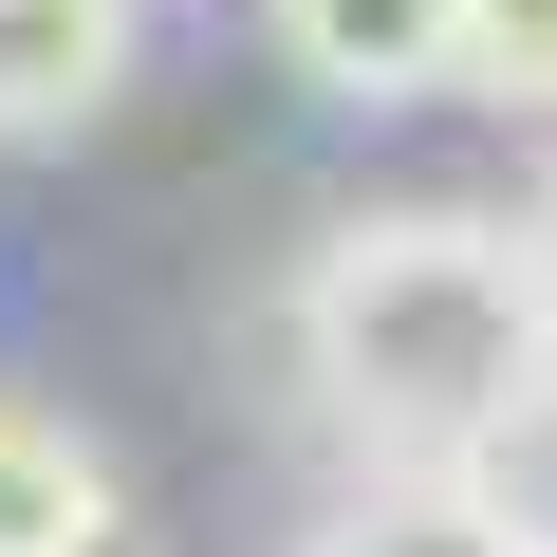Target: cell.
<instances>
[{
  "mask_svg": "<svg viewBox=\"0 0 557 557\" xmlns=\"http://www.w3.org/2000/svg\"><path fill=\"white\" fill-rule=\"evenodd\" d=\"M298 372L335 409L354 465H483L539 372H557V298H539V260L520 223H465V205H372L298 260Z\"/></svg>",
  "mask_w": 557,
  "mask_h": 557,
  "instance_id": "cell-1",
  "label": "cell"
},
{
  "mask_svg": "<svg viewBox=\"0 0 557 557\" xmlns=\"http://www.w3.org/2000/svg\"><path fill=\"white\" fill-rule=\"evenodd\" d=\"M317 557H557V539H539V502L502 465H354Z\"/></svg>",
  "mask_w": 557,
  "mask_h": 557,
  "instance_id": "cell-2",
  "label": "cell"
},
{
  "mask_svg": "<svg viewBox=\"0 0 557 557\" xmlns=\"http://www.w3.org/2000/svg\"><path fill=\"white\" fill-rule=\"evenodd\" d=\"M278 57H298L335 112H409V94H465V0H260Z\"/></svg>",
  "mask_w": 557,
  "mask_h": 557,
  "instance_id": "cell-3",
  "label": "cell"
},
{
  "mask_svg": "<svg viewBox=\"0 0 557 557\" xmlns=\"http://www.w3.org/2000/svg\"><path fill=\"white\" fill-rule=\"evenodd\" d=\"M131 502H112V446L38 391H0V557H112Z\"/></svg>",
  "mask_w": 557,
  "mask_h": 557,
  "instance_id": "cell-4",
  "label": "cell"
},
{
  "mask_svg": "<svg viewBox=\"0 0 557 557\" xmlns=\"http://www.w3.org/2000/svg\"><path fill=\"white\" fill-rule=\"evenodd\" d=\"M112 75H131V0H0V149L112 112Z\"/></svg>",
  "mask_w": 557,
  "mask_h": 557,
  "instance_id": "cell-5",
  "label": "cell"
},
{
  "mask_svg": "<svg viewBox=\"0 0 557 557\" xmlns=\"http://www.w3.org/2000/svg\"><path fill=\"white\" fill-rule=\"evenodd\" d=\"M465 94L557 112V0H465Z\"/></svg>",
  "mask_w": 557,
  "mask_h": 557,
  "instance_id": "cell-6",
  "label": "cell"
},
{
  "mask_svg": "<svg viewBox=\"0 0 557 557\" xmlns=\"http://www.w3.org/2000/svg\"><path fill=\"white\" fill-rule=\"evenodd\" d=\"M483 465H502V483H520V502H539V539H557V372H539V409H520V428H502V446H483Z\"/></svg>",
  "mask_w": 557,
  "mask_h": 557,
  "instance_id": "cell-7",
  "label": "cell"
},
{
  "mask_svg": "<svg viewBox=\"0 0 557 557\" xmlns=\"http://www.w3.org/2000/svg\"><path fill=\"white\" fill-rule=\"evenodd\" d=\"M520 260H539V298H557V186H539V205H520Z\"/></svg>",
  "mask_w": 557,
  "mask_h": 557,
  "instance_id": "cell-8",
  "label": "cell"
}]
</instances>
